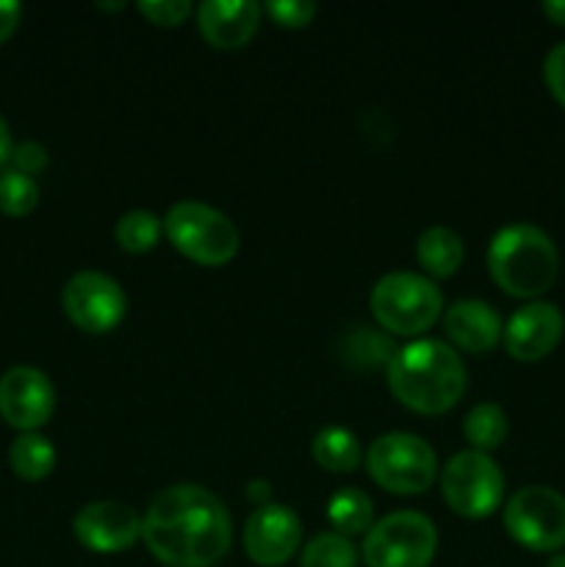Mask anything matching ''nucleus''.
Wrapping results in <instances>:
<instances>
[{"label": "nucleus", "mask_w": 565, "mask_h": 567, "mask_svg": "<svg viewBox=\"0 0 565 567\" xmlns=\"http://www.w3.org/2000/svg\"><path fill=\"white\" fill-rule=\"evenodd\" d=\"M9 161H11V166H14V172H22V175H28V177H37L48 169L50 155H48V150H44V144L22 142L11 150Z\"/></svg>", "instance_id": "obj_28"}, {"label": "nucleus", "mask_w": 565, "mask_h": 567, "mask_svg": "<svg viewBox=\"0 0 565 567\" xmlns=\"http://www.w3.org/2000/svg\"><path fill=\"white\" fill-rule=\"evenodd\" d=\"M136 9L144 20L158 28H177L194 14V6L188 0H142Z\"/></svg>", "instance_id": "obj_26"}, {"label": "nucleus", "mask_w": 565, "mask_h": 567, "mask_svg": "<svg viewBox=\"0 0 565 567\" xmlns=\"http://www.w3.org/2000/svg\"><path fill=\"white\" fill-rule=\"evenodd\" d=\"M97 9L100 11H120V9H125V3H100Z\"/></svg>", "instance_id": "obj_35"}, {"label": "nucleus", "mask_w": 565, "mask_h": 567, "mask_svg": "<svg viewBox=\"0 0 565 567\" xmlns=\"http://www.w3.org/2000/svg\"><path fill=\"white\" fill-rule=\"evenodd\" d=\"M388 391L402 408L419 415H443L463 399L465 363L458 349L421 338L397 349L386 365Z\"/></svg>", "instance_id": "obj_2"}, {"label": "nucleus", "mask_w": 565, "mask_h": 567, "mask_svg": "<svg viewBox=\"0 0 565 567\" xmlns=\"http://www.w3.org/2000/svg\"><path fill=\"white\" fill-rule=\"evenodd\" d=\"M142 540L166 567H214L230 551L233 520L208 487L172 485L150 502Z\"/></svg>", "instance_id": "obj_1"}, {"label": "nucleus", "mask_w": 565, "mask_h": 567, "mask_svg": "<svg viewBox=\"0 0 565 567\" xmlns=\"http://www.w3.org/2000/svg\"><path fill=\"white\" fill-rule=\"evenodd\" d=\"M349 354H352L355 365H380L393 358L391 347H388L386 338L374 336L371 330H355V336L349 338Z\"/></svg>", "instance_id": "obj_27"}, {"label": "nucleus", "mask_w": 565, "mask_h": 567, "mask_svg": "<svg viewBox=\"0 0 565 567\" xmlns=\"http://www.w3.org/2000/svg\"><path fill=\"white\" fill-rule=\"evenodd\" d=\"M541 11L554 22V25L565 28V0H546V3L541 6Z\"/></svg>", "instance_id": "obj_32"}, {"label": "nucleus", "mask_w": 565, "mask_h": 567, "mask_svg": "<svg viewBox=\"0 0 565 567\" xmlns=\"http://www.w3.org/2000/svg\"><path fill=\"white\" fill-rule=\"evenodd\" d=\"M366 471L377 487L393 496H421L438 480V454L410 432L380 435L366 452Z\"/></svg>", "instance_id": "obj_6"}, {"label": "nucleus", "mask_w": 565, "mask_h": 567, "mask_svg": "<svg viewBox=\"0 0 565 567\" xmlns=\"http://www.w3.org/2000/svg\"><path fill=\"white\" fill-rule=\"evenodd\" d=\"M369 308L380 330L399 338H415L438 324L443 316V297L430 277L391 271L374 282Z\"/></svg>", "instance_id": "obj_4"}, {"label": "nucleus", "mask_w": 565, "mask_h": 567, "mask_svg": "<svg viewBox=\"0 0 565 567\" xmlns=\"http://www.w3.org/2000/svg\"><path fill=\"white\" fill-rule=\"evenodd\" d=\"M11 150H14V144H11L9 122H6L3 114H0V164H6V161L11 158Z\"/></svg>", "instance_id": "obj_33"}, {"label": "nucleus", "mask_w": 565, "mask_h": 567, "mask_svg": "<svg viewBox=\"0 0 565 567\" xmlns=\"http://www.w3.org/2000/svg\"><path fill=\"white\" fill-rule=\"evenodd\" d=\"M504 529L518 546L537 554L565 548V496L546 485H526L504 504Z\"/></svg>", "instance_id": "obj_9"}, {"label": "nucleus", "mask_w": 565, "mask_h": 567, "mask_svg": "<svg viewBox=\"0 0 565 567\" xmlns=\"http://www.w3.org/2000/svg\"><path fill=\"white\" fill-rule=\"evenodd\" d=\"M443 330L449 341L469 354H485L502 341V316L491 302L482 299H460L443 310Z\"/></svg>", "instance_id": "obj_16"}, {"label": "nucleus", "mask_w": 565, "mask_h": 567, "mask_svg": "<svg viewBox=\"0 0 565 567\" xmlns=\"http://www.w3.org/2000/svg\"><path fill=\"white\" fill-rule=\"evenodd\" d=\"M310 454H314L316 465L330 471V474H352L363 460L358 435L349 432L347 426H325V430L316 432Z\"/></svg>", "instance_id": "obj_18"}, {"label": "nucleus", "mask_w": 565, "mask_h": 567, "mask_svg": "<svg viewBox=\"0 0 565 567\" xmlns=\"http://www.w3.org/2000/svg\"><path fill=\"white\" fill-rule=\"evenodd\" d=\"M9 465L20 480L42 482L55 468V449L39 432H22L9 449Z\"/></svg>", "instance_id": "obj_20"}, {"label": "nucleus", "mask_w": 565, "mask_h": 567, "mask_svg": "<svg viewBox=\"0 0 565 567\" xmlns=\"http://www.w3.org/2000/svg\"><path fill=\"white\" fill-rule=\"evenodd\" d=\"M565 332V316L557 305L543 302H526L524 308L515 310L507 319L502 332L504 349L518 363H537V360L548 358L554 349L559 347Z\"/></svg>", "instance_id": "obj_14"}, {"label": "nucleus", "mask_w": 565, "mask_h": 567, "mask_svg": "<svg viewBox=\"0 0 565 567\" xmlns=\"http://www.w3.org/2000/svg\"><path fill=\"white\" fill-rule=\"evenodd\" d=\"M487 271L507 297L535 302L557 282L559 252L541 227L507 225L487 244Z\"/></svg>", "instance_id": "obj_3"}, {"label": "nucleus", "mask_w": 565, "mask_h": 567, "mask_svg": "<svg viewBox=\"0 0 565 567\" xmlns=\"http://www.w3.org/2000/svg\"><path fill=\"white\" fill-rule=\"evenodd\" d=\"M543 83L548 94L565 109V42L554 44L543 59Z\"/></svg>", "instance_id": "obj_29"}, {"label": "nucleus", "mask_w": 565, "mask_h": 567, "mask_svg": "<svg viewBox=\"0 0 565 567\" xmlns=\"http://www.w3.org/2000/svg\"><path fill=\"white\" fill-rule=\"evenodd\" d=\"M260 6L253 0H205L194 9L199 37L216 50H238L253 42L260 25Z\"/></svg>", "instance_id": "obj_15"}, {"label": "nucleus", "mask_w": 565, "mask_h": 567, "mask_svg": "<svg viewBox=\"0 0 565 567\" xmlns=\"http://www.w3.org/2000/svg\"><path fill=\"white\" fill-rule=\"evenodd\" d=\"M435 551V524L415 509H399L374 520L360 543L366 567H430Z\"/></svg>", "instance_id": "obj_7"}, {"label": "nucleus", "mask_w": 565, "mask_h": 567, "mask_svg": "<svg viewBox=\"0 0 565 567\" xmlns=\"http://www.w3.org/2000/svg\"><path fill=\"white\" fill-rule=\"evenodd\" d=\"M61 310L89 336L116 330L127 313V297L114 277L103 271H78L61 288Z\"/></svg>", "instance_id": "obj_10"}, {"label": "nucleus", "mask_w": 565, "mask_h": 567, "mask_svg": "<svg viewBox=\"0 0 565 567\" xmlns=\"http://www.w3.org/2000/svg\"><path fill=\"white\" fill-rule=\"evenodd\" d=\"M72 532L94 554H122L142 540V518L131 504L92 502L72 518Z\"/></svg>", "instance_id": "obj_13"}, {"label": "nucleus", "mask_w": 565, "mask_h": 567, "mask_svg": "<svg viewBox=\"0 0 565 567\" xmlns=\"http://www.w3.org/2000/svg\"><path fill=\"white\" fill-rule=\"evenodd\" d=\"M360 551L349 537L338 532H321L305 543L299 567H358Z\"/></svg>", "instance_id": "obj_23"}, {"label": "nucleus", "mask_w": 565, "mask_h": 567, "mask_svg": "<svg viewBox=\"0 0 565 567\" xmlns=\"http://www.w3.org/2000/svg\"><path fill=\"white\" fill-rule=\"evenodd\" d=\"M242 543L255 565L280 567L302 546V524L286 504H266L247 518Z\"/></svg>", "instance_id": "obj_12"}, {"label": "nucleus", "mask_w": 565, "mask_h": 567, "mask_svg": "<svg viewBox=\"0 0 565 567\" xmlns=\"http://www.w3.org/2000/svg\"><path fill=\"white\" fill-rule=\"evenodd\" d=\"M510 421L499 404L493 402H480L465 413L463 419V435L471 443L474 452L491 454L496 449H502V443L507 441Z\"/></svg>", "instance_id": "obj_21"}, {"label": "nucleus", "mask_w": 565, "mask_h": 567, "mask_svg": "<svg viewBox=\"0 0 565 567\" xmlns=\"http://www.w3.org/2000/svg\"><path fill=\"white\" fill-rule=\"evenodd\" d=\"M443 502L454 515L469 520L491 518L504 502V474L491 454L469 449L446 460L438 474Z\"/></svg>", "instance_id": "obj_8"}, {"label": "nucleus", "mask_w": 565, "mask_h": 567, "mask_svg": "<svg viewBox=\"0 0 565 567\" xmlns=\"http://www.w3.org/2000/svg\"><path fill=\"white\" fill-rule=\"evenodd\" d=\"M22 17V6L14 0H0V44L9 42L11 33L17 31Z\"/></svg>", "instance_id": "obj_30"}, {"label": "nucleus", "mask_w": 565, "mask_h": 567, "mask_svg": "<svg viewBox=\"0 0 565 567\" xmlns=\"http://www.w3.org/2000/svg\"><path fill=\"white\" fill-rule=\"evenodd\" d=\"M465 258L463 238L452 227L432 225L415 241V260L430 280H449L460 271Z\"/></svg>", "instance_id": "obj_17"}, {"label": "nucleus", "mask_w": 565, "mask_h": 567, "mask_svg": "<svg viewBox=\"0 0 565 567\" xmlns=\"http://www.w3.org/2000/svg\"><path fill=\"white\" fill-rule=\"evenodd\" d=\"M55 410V388L33 365H14L0 377V419L20 432H39Z\"/></svg>", "instance_id": "obj_11"}, {"label": "nucleus", "mask_w": 565, "mask_h": 567, "mask_svg": "<svg viewBox=\"0 0 565 567\" xmlns=\"http://www.w3.org/2000/svg\"><path fill=\"white\" fill-rule=\"evenodd\" d=\"M39 205V186L33 177L22 175V172H3L0 175V214L20 219L28 216Z\"/></svg>", "instance_id": "obj_24"}, {"label": "nucleus", "mask_w": 565, "mask_h": 567, "mask_svg": "<svg viewBox=\"0 0 565 567\" xmlns=\"http://www.w3.org/2000/svg\"><path fill=\"white\" fill-rule=\"evenodd\" d=\"M161 236H164V219H158L153 210H127L114 227L116 244L127 255L153 252L158 247Z\"/></svg>", "instance_id": "obj_22"}, {"label": "nucleus", "mask_w": 565, "mask_h": 567, "mask_svg": "<svg viewBox=\"0 0 565 567\" xmlns=\"http://www.w3.org/2000/svg\"><path fill=\"white\" fill-rule=\"evenodd\" d=\"M247 498L255 504V509L271 504V485L266 480H253L247 485Z\"/></svg>", "instance_id": "obj_31"}, {"label": "nucleus", "mask_w": 565, "mask_h": 567, "mask_svg": "<svg viewBox=\"0 0 565 567\" xmlns=\"http://www.w3.org/2000/svg\"><path fill=\"white\" fill-rule=\"evenodd\" d=\"M260 9L271 17V22L288 28V31L308 28L316 20V14H319V6L314 0H269Z\"/></svg>", "instance_id": "obj_25"}, {"label": "nucleus", "mask_w": 565, "mask_h": 567, "mask_svg": "<svg viewBox=\"0 0 565 567\" xmlns=\"http://www.w3.org/2000/svg\"><path fill=\"white\" fill-rule=\"evenodd\" d=\"M164 236L183 258L208 269L230 264L242 247L238 227L222 210L199 199H181L166 210Z\"/></svg>", "instance_id": "obj_5"}, {"label": "nucleus", "mask_w": 565, "mask_h": 567, "mask_svg": "<svg viewBox=\"0 0 565 567\" xmlns=\"http://www.w3.org/2000/svg\"><path fill=\"white\" fill-rule=\"evenodd\" d=\"M327 520L332 532L349 537L366 535L374 526V502L358 487H341L327 502Z\"/></svg>", "instance_id": "obj_19"}, {"label": "nucleus", "mask_w": 565, "mask_h": 567, "mask_svg": "<svg viewBox=\"0 0 565 567\" xmlns=\"http://www.w3.org/2000/svg\"><path fill=\"white\" fill-rule=\"evenodd\" d=\"M546 567H565V554H554V557L546 563Z\"/></svg>", "instance_id": "obj_34"}]
</instances>
